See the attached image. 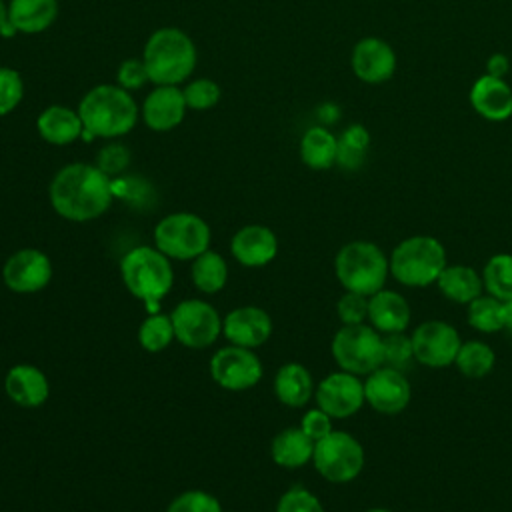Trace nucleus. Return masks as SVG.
Wrapping results in <instances>:
<instances>
[{"mask_svg": "<svg viewBox=\"0 0 512 512\" xmlns=\"http://www.w3.org/2000/svg\"><path fill=\"white\" fill-rule=\"evenodd\" d=\"M48 196L58 216L72 222H88L110 208L114 190L104 170L92 164L74 162L56 172Z\"/></svg>", "mask_w": 512, "mask_h": 512, "instance_id": "1", "label": "nucleus"}, {"mask_svg": "<svg viewBox=\"0 0 512 512\" xmlns=\"http://www.w3.org/2000/svg\"><path fill=\"white\" fill-rule=\"evenodd\" d=\"M78 114L84 124V138H116L136 126L138 108L122 86L100 84L80 100Z\"/></svg>", "mask_w": 512, "mask_h": 512, "instance_id": "2", "label": "nucleus"}, {"mask_svg": "<svg viewBox=\"0 0 512 512\" xmlns=\"http://www.w3.org/2000/svg\"><path fill=\"white\" fill-rule=\"evenodd\" d=\"M120 276L126 290L146 304L150 314L158 312V302L170 292L174 272L170 258L156 246H136L120 260Z\"/></svg>", "mask_w": 512, "mask_h": 512, "instance_id": "3", "label": "nucleus"}, {"mask_svg": "<svg viewBox=\"0 0 512 512\" xmlns=\"http://www.w3.org/2000/svg\"><path fill=\"white\" fill-rule=\"evenodd\" d=\"M142 60L156 86H178L196 66V48L180 28H160L148 38Z\"/></svg>", "mask_w": 512, "mask_h": 512, "instance_id": "4", "label": "nucleus"}, {"mask_svg": "<svg viewBox=\"0 0 512 512\" xmlns=\"http://www.w3.org/2000/svg\"><path fill=\"white\" fill-rule=\"evenodd\" d=\"M334 272L344 290L372 296L384 288L390 262L374 242L354 240L338 250Z\"/></svg>", "mask_w": 512, "mask_h": 512, "instance_id": "5", "label": "nucleus"}, {"mask_svg": "<svg viewBox=\"0 0 512 512\" xmlns=\"http://www.w3.org/2000/svg\"><path fill=\"white\" fill-rule=\"evenodd\" d=\"M390 274L404 286L426 288L434 284L446 268V250L432 236H410L402 240L390 256Z\"/></svg>", "mask_w": 512, "mask_h": 512, "instance_id": "6", "label": "nucleus"}, {"mask_svg": "<svg viewBox=\"0 0 512 512\" xmlns=\"http://www.w3.org/2000/svg\"><path fill=\"white\" fill-rule=\"evenodd\" d=\"M330 350L336 364L356 376H368L384 364L382 336L368 324H342L332 338Z\"/></svg>", "mask_w": 512, "mask_h": 512, "instance_id": "7", "label": "nucleus"}, {"mask_svg": "<svg viewBox=\"0 0 512 512\" xmlns=\"http://www.w3.org/2000/svg\"><path fill=\"white\" fill-rule=\"evenodd\" d=\"M154 246L174 260H194L210 246V226L192 212L164 216L154 228Z\"/></svg>", "mask_w": 512, "mask_h": 512, "instance_id": "8", "label": "nucleus"}, {"mask_svg": "<svg viewBox=\"0 0 512 512\" xmlns=\"http://www.w3.org/2000/svg\"><path fill=\"white\" fill-rule=\"evenodd\" d=\"M312 464L316 472L334 484L354 480L364 468V448L348 432L332 430L314 442Z\"/></svg>", "mask_w": 512, "mask_h": 512, "instance_id": "9", "label": "nucleus"}, {"mask_svg": "<svg viewBox=\"0 0 512 512\" xmlns=\"http://www.w3.org/2000/svg\"><path fill=\"white\" fill-rule=\"evenodd\" d=\"M174 336L186 348H208L222 332V318L218 310L200 298H188L170 312Z\"/></svg>", "mask_w": 512, "mask_h": 512, "instance_id": "10", "label": "nucleus"}, {"mask_svg": "<svg viewBox=\"0 0 512 512\" xmlns=\"http://www.w3.org/2000/svg\"><path fill=\"white\" fill-rule=\"evenodd\" d=\"M210 376L226 390H248L260 382L262 362L252 348L230 344L214 352L210 360Z\"/></svg>", "mask_w": 512, "mask_h": 512, "instance_id": "11", "label": "nucleus"}, {"mask_svg": "<svg viewBox=\"0 0 512 512\" xmlns=\"http://www.w3.org/2000/svg\"><path fill=\"white\" fill-rule=\"evenodd\" d=\"M410 338H412L414 358L428 368H446L454 364L462 344L458 330L452 324L442 320L422 322L412 332Z\"/></svg>", "mask_w": 512, "mask_h": 512, "instance_id": "12", "label": "nucleus"}, {"mask_svg": "<svg viewBox=\"0 0 512 512\" xmlns=\"http://www.w3.org/2000/svg\"><path fill=\"white\" fill-rule=\"evenodd\" d=\"M314 398L320 410H324L332 418H348L356 414L364 398V382L350 372H332L320 380L314 388Z\"/></svg>", "mask_w": 512, "mask_h": 512, "instance_id": "13", "label": "nucleus"}, {"mask_svg": "<svg viewBox=\"0 0 512 512\" xmlns=\"http://www.w3.org/2000/svg\"><path fill=\"white\" fill-rule=\"evenodd\" d=\"M2 280L12 292H38L52 280V262L38 248H20L4 262Z\"/></svg>", "mask_w": 512, "mask_h": 512, "instance_id": "14", "label": "nucleus"}, {"mask_svg": "<svg viewBox=\"0 0 512 512\" xmlns=\"http://www.w3.org/2000/svg\"><path fill=\"white\" fill-rule=\"evenodd\" d=\"M364 398L372 410L394 416L400 414L412 398V388L402 370L380 366L364 380Z\"/></svg>", "mask_w": 512, "mask_h": 512, "instance_id": "15", "label": "nucleus"}, {"mask_svg": "<svg viewBox=\"0 0 512 512\" xmlns=\"http://www.w3.org/2000/svg\"><path fill=\"white\" fill-rule=\"evenodd\" d=\"M222 332L232 344L254 350L270 338L272 318L260 306H238L224 316Z\"/></svg>", "mask_w": 512, "mask_h": 512, "instance_id": "16", "label": "nucleus"}, {"mask_svg": "<svg viewBox=\"0 0 512 512\" xmlns=\"http://www.w3.org/2000/svg\"><path fill=\"white\" fill-rule=\"evenodd\" d=\"M230 252L238 264L246 268H260L276 258L278 238L268 226L248 224L232 236Z\"/></svg>", "mask_w": 512, "mask_h": 512, "instance_id": "17", "label": "nucleus"}, {"mask_svg": "<svg viewBox=\"0 0 512 512\" xmlns=\"http://www.w3.org/2000/svg\"><path fill=\"white\" fill-rule=\"evenodd\" d=\"M394 68V50L380 38H364L352 50V70L368 84L388 80L394 74Z\"/></svg>", "mask_w": 512, "mask_h": 512, "instance_id": "18", "label": "nucleus"}, {"mask_svg": "<svg viewBox=\"0 0 512 512\" xmlns=\"http://www.w3.org/2000/svg\"><path fill=\"white\" fill-rule=\"evenodd\" d=\"M186 114L184 92L178 86H158L152 90L142 106V116L148 128L168 132L176 128Z\"/></svg>", "mask_w": 512, "mask_h": 512, "instance_id": "19", "label": "nucleus"}, {"mask_svg": "<svg viewBox=\"0 0 512 512\" xmlns=\"http://www.w3.org/2000/svg\"><path fill=\"white\" fill-rule=\"evenodd\" d=\"M6 396L22 408H38L50 394L46 374L32 364H16L4 376Z\"/></svg>", "mask_w": 512, "mask_h": 512, "instance_id": "20", "label": "nucleus"}, {"mask_svg": "<svg viewBox=\"0 0 512 512\" xmlns=\"http://www.w3.org/2000/svg\"><path fill=\"white\" fill-rule=\"evenodd\" d=\"M368 320L380 334L404 332L410 324V306L394 290H378L368 298Z\"/></svg>", "mask_w": 512, "mask_h": 512, "instance_id": "21", "label": "nucleus"}, {"mask_svg": "<svg viewBox=\"0 0 512 512\" xmlns=\"http://www.w3.org/2000/svg\"><path fill=\"white\" fill-rule=\"evenodd\" d=\"M470 102L488 120L500 122L512 116V90L502 78L490 74L478 78L470 90Z\"/></svg>", "mask_w": 512, "mask_h": 512, "instance_id": "22", "label": "nucleus"}, {"mask_svg": "<svg viewBox=\"0 0 512 512\" xmlns=\"http://www.w3.org/2000/svg\"><path fill=\"white\" fill-rule=\"evenodd\" d=\"M40 136L56 146H64L82 136L84 124L78 110L66 106H48L36 120Z\"/></svg>", "mask_w": 512, "mask_h": 512, "instance_id": "23", "label": "nucleus"}, {"mask_svg": "<svg viewBox=\"0 0 512 512\" xmlns=\"http://www.w3.org/2000/svg\"><path fill=\"white\" fill-rule=\"evenodd\" d=\"M274 394L284 406H304L314 394V382L308 368L298 362L282 364L274 376Z\"/></svg>", "mask_w": 512, "mask_h": 512, "instance_id": "24", "label": "nucleus"}, {"mask_svg": "<svg viewBox=\"0 0 512 512\" xmlns=\"http://www.w3.org/2000/svg\"><path fill=\"white\" fill-rule=\"evenodd\" d=\"M58 16V0H10L8 20L16 32L36 34L46 30Z\"/></svg>", "mask_w": 512, "mask_h": 512, "instance_id": "25", "label": "nucleus"}, {"mask_svg": "<svg viewBox=\"0 0 512 512\" xmlns=\"http://www.w3.org/2000/svg\"><path fill=\"white\" fill-rule=\"evenodd\" d=\"M438 290L456 304H470L474 298L482 294L484 282L482 276L466 264H446V268L440 272Z\"/></svg>", "mask_w": 512, "mask_h": 512, "instance_id": "26", "label": "nucleus"}, {"mask_svg": "<svg viewBox=\"0 0 512 512\" xmlns=\"http://www.w3.org/2000/svg\"><path fill=\"white\" fill-rule=\"evenodd\" d=\"M270 454L282 468H300L312 460L314 440L308 438L302 428H286L274 436Z\"/></svg>", "mask_w": 512, "mask_h": 512, "instance_id": "27", "label": "nucleus"}, {"mask_svg": "<svg viewBox=\"0 0 512 512\" xmlns=\"http://www.w3.org/2000/svg\"><path fill=\"white\" fill-rule=\"evenodd\" d=\"M338 138L326 128H310L300 140V158L312 170H326L336 162Z\"/></svg>", "mask_w": 512, "mask_h": 512, "instance_id": "28", "label": "nucleus"}, {"mask_svg": "<svg viewBox=\"0 0 512 512\" xmlns=\"http://www.w3.org/2000/svg\"><path fill=\"white\" fill-rule=\"evenodd\" d=\"M190 276L194 286L204 294H216L226 286L228 280V264L226 260L212 250L202 252L192 260Z\"/></svg>", "mask_w": 512, "mask_h": 512, "instance_id": "29", "label": "nucleus"}, {"mask_svg": "<svg viewBox=\"0 0 512 512\" xmlns=\"http://www.w3.org/2000/svg\"><path fill=\"white\" fill-rule=\"evenodd\" d=\"M454 364L460 370V374L476 380V378H484L492 372V368L496 364V354L486 342L468 340V342L460 344Z\"/></svg>", "mask_w": 512, "mask_h": 512, "instance_id": "30", "label": "nucleus"}, {"mask_svg": "<svg viewBox=\"0 0 512 512\" xmlns=\"http://www.w3.org/2000/svg\"><path fill=\"white\" fill-rule=\"evenodd\" d=\"M504 314V302L490 294H480L468 304V324L482 334H494L504 330Z\"/></svg>", "mask_w": 512, "mask_h": 512, "instance_id": "31", "label": "nucleus"}, {"mask_svg": "<svg viewBox=\"0 0 512 512\" xmlns=\"http://www.w3.org/2000/svg\"><path fill=\"white\" fill-rule=\"evenodd\" d=\"M368 144H370V134L364 126L360 124L348 126L338 138L336 164H340L346 170H358L364 164Z\"/></svg>", "mask_w": 512, "mask_h": 512, "instance_id": "32", "label": "nucleus"}, {"mask_svg": "<svg viewBox=\"0 0 512 512\" xmlns=\"http://www.w3.org/2000/svg\"><path fill=\"white\" fill-rule=\"evenodd\" d=\"M482 282L490 296L502 302L512 300V254H494L484 266Z\"/></svg>", "mask_w": 512, "mask_h": 512, "instance_id": "33", "label": "nucleus"}, {"mask_svg": "<svg viewBox=\"0 0 512 512\" xmlns=\"http://www.w3.org/2000/svg\"><path fill=\"white\" fill-rule=\"evenodd\" d=\"M174 326L170 314H148L138 328V342L146 352H162L174 340Z\"/></svg>", "mask_w": 512, "mask_h": 512, "instance_id": "34", "label": "nucleus"}, {"mask_svg": "<svg viewBox=\"0 0 512 512\" xmlns=\"http://www.w3.org/2000/svg\"><path fill=\"white\" fill-rule=\"evenodd\" d=\"M382 344H384V364L382 366H390L396 370H404L406 366H410V362L414 358V348H412L410 336H406L404 332L384 334Z\"/></svg>", "mask_w": 512, "mask_h": 512, "instance_id": "35", "label": "nucleus"}, {"mask_svg": "<svg viewBox=\"0 0 512 512\" xmlns=\"http://www.w3.org/2000/svg\"><path fill=\"white\" fill-rule=\"evenodd\" d=\"M166 512H222V508L218 498L210 492L186 490L168 504Z\"/></svg>", "mask_w": 512, "mask_h": 512, "instance_id": "36", "label": "nucleus"}, {"mask_svg": "<svg viewBox=\"0 0 512 512\" xmlns=\"http://www.w3.org/2000/svg\"><path fill=\"white\" fill-rule=\"evenodd\" d=\"M276 512H324V506L318 496L304 486H292L280 496Z\"/></svg>", "mask_w": 512, "mask_h": 512, "instance_id": "37", "label": "nucleus"}, {"mask_svg": "<svg viewBox=\"0 0 512 512\" xmlns=\"http://www.w3.org/2000/svg\"><path fill=\"white\" fill-rule=\"evenodd\" d=\"M24 96V82L22 76L12 70L0 66V116L10 114Z\"/></svg>", "mask_w": 512, "mask_h": 512, "instance_id": "38", "label": "nucleus"}, {"mask_svg": "<svg viewBox=\"0 0 512 512\" xmlns=\"http://www.w3.org/2000/svg\"><path fill=\"white\" fill-rule=\"evenodd\" d=\"M182 92H184L186 106L194 108V110H208L220 100L218 84L208 80V78H200V80L190 82Z\"/></svg>", "mask_w": 512, "mask_h": 512, "instance_id": "39", "label": "nucleus"}, {"mask_svg": "<svg viewBox=\"0 0 512 512\" xmlns=\"http://www.w3.org/2000/svg\"><path fill=\"white\" fill-rule=\"evenodd\" d=\"M368 298L358 292L346 290L336 302V314L342 324H364L368 320Z\"/></svg>", "mask_w": 512, "mask_h": 512, "instance_id": "40", "label": "nucleus"}, {"mask_svg": "<svg viewBox=\"0 0 512 512\" xmlns=\"http://www.w3.org/2000/svg\"><path fill=\"white\" fill-rule=\"evenodd\" d=\"M150 80L148 70L144 60H136V58H128L120 64L118 68V84L124 90H132V88H140L142 84H146Z\"/></svg>", "mask_w": 512, "mask_h": 512, "instance_id": "41", "label": "nucleus"}, {"mask_svg": "<svg viewBox=\"0 0 512 512\" xmlns=\"http://www.w3.org/2000/svg\"><path fill=\"white\" fill-rule=\"evenodd\" d=\"M300 428L304 430V434L308 438H312L316 442L332 432V416H328L320 408H312V410L304 412V416L300 420Z\"/></svg>", "mask_w": 512, "mask_h": 512, "instance_id": "42", "label": "nucleus"}, {"mask_svg": "<svg viewBox=\"0 0 512 512\" xmlns=\"http://www.w3.org/2000/svg\"><path fill=\"white\" fill-rule=\"evenodd\" d=\"M130 156L128 150L122 146H108L100 152V160H98V168L104 170L106 174H114L126 168Z\"/></svg>", "mask_w": 512, "mask_h": 512, "instance_id": "43", "label": "nucleus"}, {"mask_svg": "<svg viewBox=\"0 0 512 512\" xmlns=\"http://www.w3.org/2000/svg\"><path fill=\"white\" fill-rule=\"evenodd\" d=\"M508 70V60L506 56L502 54H496L488 60V74L490 76H496V78H502V74Z\"/></svg>", "mask_w": 512, "mask_h": 512, "instance_id": "44", "label": "nucleus"}, {"mask_svg": "<svg viewBox=\"0 0 512 512\" xmlns=\"http://www.w3.org/2000/svg\"><path fill=\"white\" fill-rule=\"evenodd\" d=\"M0 34L2 36H14L16 34L14 26L8 20V6L4 4V0H0Z\"/></svg>", "mask_w": 512, "mask_h": 512, "instance_id": "45", "label": "nucleus"}, {"mask_svg": "<svg viewBox=\"0 0 512 512\" xmlns=\"http://www.w3.org/2000/svg\"><path fill=\"white\" fill-rule=\"evenodd\" d=\"M504 308H506V314H504V330L512 336V300L504 302Z\"/></svg>", "mask_w": 512, "mask_h": 512, "instance_id": "46", "label": "nucleus"}, {"mask_svg": "<svg viewBox=\"0 0 512 512\" xmlns=\"http://www.w3.org/2000/svg\"><path fill=\"white\" fill-rule=\"evenodd\" d=\"M366 512H392V510H388V508H370Z\"/></svg>", "mask_w": 512, "mask_h": 512, "instance_id": "47", "label": "nucleus"}]
</instances>
